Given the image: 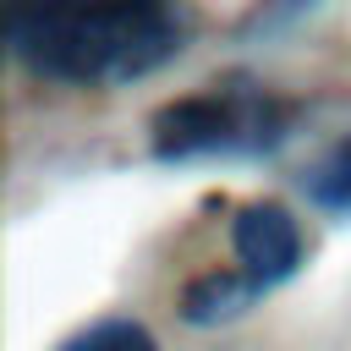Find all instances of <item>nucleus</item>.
I'll return each instance as SVG.
<instances>
[{"label": "nucleus", "instance_id": "1", "mask_svg": "<svg viewBox=\"0 0 351 351\" xmlns=\"http://www.w3.org/2000/svg\"><path fill=\"white\" fill-rule=\"evenodd\" d=\"M5 38L22 71L60 88H126L192 38L181 0H11Z\"/></svg>", "mask_w": 351, "mask_h": 351}, {"label": "nucleus", "instance_id": "2", "mask_svg": "<svg viewBox=\"0 0 351 351\" xmlns=\"http://www.w3.org/2000/svg\"><path fill=\"white\" fill-rule=\"evenodd\" d=\"M296 104L269 93L252 77L208 82L186 99H170L148 121V148L159 165H197V159H252L291 137Z\"/></svg>", "mask_w": 351, "mask_h": 351}, {"label": "nucleus", "instance_id": "3", "mask_svg": "<svg viewBox=\"0 0 351 351\" xmlns=\"http://www.w3.org/2000/svg\"><path fill=\"white\" fill-rule=\"evenodd\" d=\"M230 252L236 263L263 285H285L296 269H302V225L285 203L274 197H258V203H241L236 219H230Z\"/></svg>", "mask_w": 351, "mask_h": 351}, {"label": "nucleus", "instance_id": "4", "mask_svg": "<svg viewBox=\"0 0 351 351\" xmlns=\"http://www.w3.org/2000/svg\"><path fill=\"white\" fill-rule=\"evenodd\" d=\"M258 296H269V291H263L241 263H236V269H208V274H197V280L181 291V318L197 324V329L230 324V318H241Z\"/></svg>", "mask_w": 351, "mask_h": 351}, {"label": "nucleus", "instance_id": "5", "mask_svg": "<svg viewBox=\"0 0 351 351\" xmlns=\"http://www.w3.org/2000/svg\"><path fill=\"white\" fill-rule=\"evenodd\" d=\"M307 197L324 208V214H351V137H340L307 176H302Z\"/></svg>", "mask_w": 351, "mask_h": 351}, {"label": "nucleus", "instance_id": "6", "mask_svg": "<svg viewBox=\"0 0 351 351\" xmlns=\"http://www.w3.org/2000/svg\"><path fill=\"white\" fill-rule=\"evenodd\" d=\"M55 351H159V340L143 318H93L88 329L66 335Z\"/></svg>", "mask_w": 351, "mask_h": 351}]
</instances>
